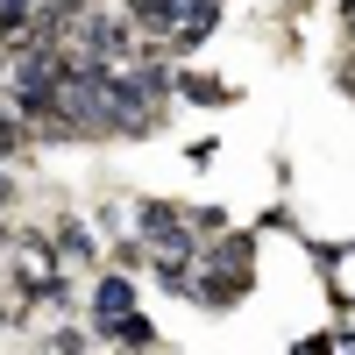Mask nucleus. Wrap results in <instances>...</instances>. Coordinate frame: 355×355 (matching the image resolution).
<instances>
[{
    "mask_svg": "<svg viewBox=\"0 0 355 355\" xmlns=\"http://www.w3.org/2000/svg\"><path fill=\"white\" fill-rule=\"evenodd\" d=\"M249 284H256V242H249L242 227H227V234H214V242L192 249L178 299L199 306V313H227V306L249 299Z\"/></svg>",
    "mask_w": 355,
    "mask_h": 355,
    "instance_id": "1",
    "label": "nucleus"
},
{
    "mask_svg": "<svg viewBox=\"0 0 355 355\" xmlns=\"http://www.w3.org/2000/svg\"><path fill=\"white\" fill-rule=\"evenodd\" d=\"M334 15H341V36L355 43V0H334Z\"/></svg>",
    "mask_w": 355,
    "mask_h": 355,
    "instance_id": "4",
    "label": "nucleus"
},
{
    "mask_svg": "<svg viewBox=\"0 0 355 355\" xmlns=\"http://www.w3.org/2000/svg\"><path fill=\"white\" fill-rule=\"evenodd\" d=\"M171 100H192V107H234V78L192 71V64H171Z\"/></svg>",
    "mask_w": 355,
    "mask_h": 355,
    "instance_id": "2",
    "label": "nucleus"
},
{
    "mask_svg": "<svg viewBox=\"0 0 355 355\" xmlns=\"http://www.w3.org/2000/svg\"><path fill=\"white\" fill-rule=\"evenodd\" d=\"M334 85L355 100V43H341V57H334Z\"/></svg>",
    "mask_w": 355,
    "mask_h": 355,
    "instance_id": "3",
    "label": "nucleus"
}]
</instances>
